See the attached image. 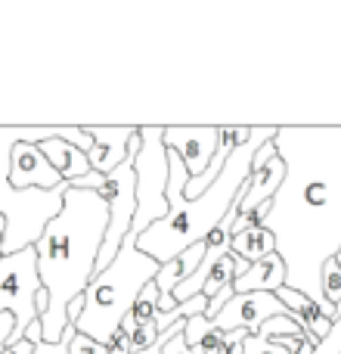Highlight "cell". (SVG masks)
Returning <instances> with one entry per match:
<instances>
[{"instance_id": "cell-4", "label": "cell", "mask_w": 341, "mask_h": 354, "mask_svg": "<svg viewBox=\"0 0 341 354\" xmlns=\"http://www.w3.org/2000/svg\"><path fill=\"white\" fill-rule=\"evenodd\" d=\"M162 264L155 258L143 255L137 249V236H124L121 252L115 255V261L97 274L90 280V286L84 289V311L75 320V330L81 336L93 339V342L106 345L109 336L121 326V320L128 317V311L134 308L137 295L159 277Z\"/></svg>"}, {"instance_id": "cell-8", "label": "cell", "mask_w": 341, "mask_h": 354, "mask_svg": "<svg viewBox=\"0 0 341 354\" xmlns=\"http://www.w3.org/2000/svg\"><path fill=\"white\" fill-rule=\"evenodd\" d=\"M286 314L289 308L276 299V292H242L226 301V308L214 317V326L220 333L245 330L255 336L270 317H286Z\"/></svg>"}, {"instance_id": "cell-19", "label": "cell", "mask_w": 341, "mask_h": 354, "mask_svg": "<svg viewBox=\"0 0 341 354\" xmlns=\"http://www.w3.org/2000/svg\"><path fill=\"white\" fill-rule=\"evenodd\" d=\"M214 330H217V326H214V320H208L205 314H195V317H189L186 326H183V339H186L189 348H202V345H205V339L211 336Z\"/></svg>"}, {"instance_id": "cell-3", "label": "cell", "mask_w": 341, "mask_h": 354, "mask_svg": "<svg viewBox=\"0 0 341 354\" xmlns=\"http://www.w3.org/2000/svg\"><path fill=\"white\" fill-rule=\"evenodd\" d=\"M276 131L280 128H255L251 131V140L236 147L224 162V171L220 177L195 199H183L177 208H170L168 218L155 221L149 230H143L137 236V249L143 255L155 258L159 264H168L170 258L183 255L186 249L205 243L211 236V230L220 221L230 214L233 202H236L239 189L245 187L251 174V162H255L257 149L264 143L276 140Z\"/></svg>"}, {"instance_id": "cell-7", "label": "cell", "mask_w": 341, "mask_h": 354, "mask_svg": "<svg viewBox=\"0 0 341 354\" xmlns=\"http://www.w3.org/2000/svg\"><path fill=\"white\" fill-rule=\"evenodd\" d=\"M282 180H286V162L280 159V153H276V143H264L261 149H257L255 162H251V174L249 180H245V187L239 189L236 202H233L230 214H226V224H230V233H233V224L242 218H249L251 212H255L261 202H270L276 193H280Z\"/></svg>"}, {"instance_id": "cell-22", "label": "cell", "mask_w": 341, "mask_h": 354, "mask_svg": "<svg viewBox=\"0 0 341 354\" xmlns=\"http://www.w3.org/2000/svg\"><path fill=\"white\" fill-rule=\"evenodd\" d=\"M106 348H109V354H130V330L128 326H118V330L109 336Z\"/></svg>"}, {"instance_id": "cell-15", "label": "cell", "mask_w": 341, "mask_h": 354, "mask_svg": "<svg viewBox=\"0 0 341 354\" xmlns=\"http://www.w3.org/2000/svg\"><path fill=\"white\" fill-rule=\"evenodd\" d=\"M233 255L242 258L245 264H257L261 258L273 255L276 252V236L267 230V227H251V230H242L233 236Z\"/></svg>"}, {"instance_id": "cell-17", "label": "cell", "mask_w": 341, "mask_h": 354, "mask_svg": "<svg viewBox=\"0 0 341 354\" xmlns=\"http://www.w3.org/2000/svg\"><path fill=\"white\" fill-rule=\"evenodd\" d=\"M128 317L134 320V324H153V320L159 317V286H155V280L137 295V301L128 311Z\"/></svg>"}, {"instance_id": "cell-2", "label": "cell", "mask_w": 341, "mask_h": 354, "mask_svg": "<svg viewBox=\"0 0 341 354\" xmlns=\"http://www.w3.org/2000/svg\"><path fill=\"white\" fill-rule=\"evenodd\" d=\"M109 208L90 189L68 183L62 212L47 224L37 252V277L47 292V314L41 317L43 342H59L68 326V305L84 295L97 277V258L103 249Z\"/></svg>"}, {"instance_id": "cell-20", "label": "cell", "mask_w": 341, "mask_h": 354, "mask_svg": "<svg viewBox=\"0 0 341 354\" xmlns=\"http://www.w3.org/2000/svg\"><path fill=\"white\" fill-rule=\"evenodd\" d=\"M242 354H289L276 339H264V336H249L245 339Z\"/></svg>"}, {"instance_id": "cell-16", "label": "cell", "mask_w": 341, "mask_h": 354, "mask_svg": "<svg viewBox=\"0 0 341 354\" xmlns=\"http://www.w3.org/2000/svg\"><path fill=\"white\" fill-rule=\"evenodd\" d=\"M251 333H245V330H236V333H220V330H214L211 336L205 339V354H242L245 348V339H249Z\"/></svg>"}, {"instance_id": "cell-25", "label": "cell", "mask_w": 341, "mask_h": 354, "mask_svg": "<svg viewBox=\"0 0 341 354\" xmlns=\"http://www.w3.org/2000/svg\"><path fill=\"white\" fill-rule=\"evenodd\" d=\"M25 342H31V345H41L43 342V326H41V317L35 320V324H28V330H25Z\"/></svg>"}, {"instance_id": "cell-23", "label": "cell", "mask_w": 341, "mask_h": 354, "mask_svg": "<svg viewBox=\"0 0 341 354\" xmlns=\"http://www.w3.org/2000/svg\"><path fill=\"white\" fill-rule=\"evenodd\" d=\"M68 354H109V348L106 345H99V342H93V339H87V336H75L72 339V348H68Z\"/></svg>"}, {"instance_id": "cell-27", "label": "cell", "mask_w": 341, "mask_h": 354, "mask_svg": "<svg viewBox=\"0 0 341 354\" xmlns=\"http://www.w3.org/2000/svg\"><path fill=\"white\" fill-rule=\"evenodd\" d=\"M140 354H162V339L153 345V348H146V351H140Z\"/></svg>"}, {"instance_id": "cell-9", "label": "cell", "mask_w": 341, "mask_h": 354, "mask_svg": "<svg viewBox=\"0 0 341 354\" xmlns=\"http://www.w3.org/2000/svg\"><path fill=\"white\" fill-rule=\"evenodd\" d=\"M165 149H174L183 159L189 171V180L205 174V168L211 165L214 153L220 147V124H202V128H165L162 134Z\"/></svg>"}, {"instance_id": "cell-13", "label": "cell", "mask_w": 341, "mask_h": 354, "mask_svg": "<svg viewBox=\"0 0 341 354\" xmlns=\"http://www.w3.org/2000/svg\"><path fill=\"white\" fill-rule=\"evenodd\" d=\"M282 286H286V264H282V258L276 255V252L267 258H261L257 264H251V268L245 270L242 277H236V283H233L236 295H242V292H280Z\"/></svg>"}, {"instance_id": "cell-6", "label": "cell", "mask_w": 341, "mask_h": 354, "mask_svg": "<svg viewBox=\"0 0 341 354\" xmlns=\"http://www.w3.org/2000/svg\"><path fill=\"white\" fill-rule=\"evenodd\" d=\"M41 277H37V252L22 249L16 255L0 258V314H12L16 317V333L12 342L25 336L28 324L37 320L35 299L41 292Z\"/></svg>"}, {"instance_id": "cell-26", "label": "cell", "mask_w": 341, "mask_h": 354, "mask_svg": "<svg viewBox=\"0 0 341 354\" xmlns=\"http://www.w3.org/2000/svg\"><path fill=\"white\" fill-rule=\"evenodd\" d=\"M3 354H35V345L25 342V339H19V342H10V345H6Z\"/></svg>"}, {"instance_id": "cell-24", "label": "cell", "mask_w": 341, "mask_h": 354, "mask_svg": "<svg viewBox=\"0 0 341 354\" xmlns=\"http://www.w3.org/2000/svg\"><path fill=\"white\" fill-rule=\"evenodd\" d=\"M12 333H16V317L12 314H0V354L12 342Z\"/></svg>"}, {"instance_id": "cell-5", "label": "cell", "mask_w": 341, "mask_h": 354, "mask_svg": "<svg viewBox=\"0 0 341 354\" xmlns=\"http://www.w3.org/2000/svg\"><path fill=\"white\" fill-rule=\"evenodd\" d=\"M165 128L159 124H143L140 128V153L134 159L137 174V214L130 224V236H140L143 230L155 224V221L168 218V149L162 140Z\"/></svg>"}, {"instance_id": "cell-21", "label": "cell", "mask_w": 341, "mask_h": 354, "mask_svg": "<svg viewBox=\"0 0 341 354\" xmlns=\"http://www.w3.org/2000/svg\"><path fill=\"white\" fill-rule=\"evenodd\" d=\"M75 336H78V330H75V324H68L59 342H41V345H35V354H68Z\"/></svg>"}, {"instance_id": "cell-28", "label": "cell", "mask_w": 341, "mask_h": 354, "mask_svg": "<svg viewBox=\"0 0 341 354\" xmlns=\"http://www.w3.org/2000/svg\"><path fill=\"white\" fill-rule=\"evenodd\" d=\"M3 230H6V224H3V218H0V258H3Z\"/></svg>"}, {"instance_id": "cell-11", "label": "cell", "mask_w": 341, "mask_h": 354, "mask_svg": "<svg viewBox=\"0 0 341 354\" xmlns=\"http://www.w3.org/2000/svg\"><path fill=\"white\" fill-rule=\"evenodd\" d=\"M10 187L12 189H59L66 180L59 177L47 156L35 143H16L10 153Z\"/></svg>"}, {"instance_id": "cell-1", "label": "cell", "mask_w": 341, "mask_h": 354, "mask_svg": "<svg viewBox=\"0 0 341 354\" xmlns=\"http://www.w3.org/2000/svg\"><path fill=\"white\" fill-rule=\"evenodd\" d=\"M276 153L286 180L264 221L286 264V286L317 301L335 324L338 311L323 299V264L341 249V128H280Z\"/></svg>"}, {"instance_id": "cell-10", "label": "cell", "mask_w": 341, "mask_h": 354, "mask_svg": "<svg viewBox=\"0 0 341 354\" xmlns=\"http://www.w3.org/2000/svg\"><path fill=\"white\" fill-rule=\"evenodd\" d=\"M137 131H140L137 124H87V134L93 140V149L87 153L90 171L112 174L115 168H121Z\"/></svg>"}, {"instance_id": "cell-14", "label": "cell", "mask_w": 341, "mask_h": 354, "mask_svg": "<svg viewBox=\"0 0 341 354\" xmlns=\"http://www.w3.org/2000/svg\"><path fill=\"white\" fill-rule=\"evenodd\" d=\"M37 149L47 156V162L56 168V171H59V177L66 183H75V180H81V177L90 174V162H87V156L81 153V149H75L72 143L59 140V137L41 143Z\"/></svg>"}, {"instance_id": "cell-12", "label": "cell", "mask_w": 341, "mask_h": 354, "mask_svg": "<svg viewBox=\"0 0 341 354\" xmlns=\"http://www.w3.org/2000/svg\"><path fill=\"white\" fill-rule=\"evenodd\" d=\"M276 299H280L282 305L289 308V314H292V317H295V324H298L301 330H304L307 336L313 339V345H320L326 336H329V330H332V320L326 317V314L320 311V305H317V301H311L304 292H295V289L282 286L280 292H276Z\"/></svg>"}, {"instance_id": "cell-18", "label": "cell", "mask_w": 341, "mask_h": 354, "mask_svg": "<svg viewBox=\"0 0 341 354\" xmlns=\"http://www.w3.org/2000/svg\"><path fill=\"white\" fill-rule=\"evenodd\" d=\"M320 280H323V299L338 311V305H341V268H338L335 258H329V261L323 264Z\"/></svg>"}]
</instances>
